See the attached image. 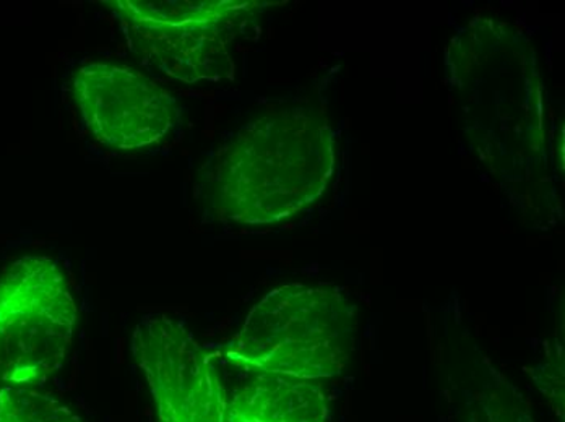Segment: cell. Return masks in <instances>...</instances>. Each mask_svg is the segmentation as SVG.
<instances>
[{
	"instance_id": "1",
	"label": "cell",
	"mask_w": 565,
	"mask_h": 422,
	"mask_svg": "<svg viewBox=\"0 0 565 422\" xmlns=\"http://www.w3.org/2000/svg\"><path fill=\"white\" fill-rule=\"evenodd\" d=\"M333 166L332 136L311 108L268 112L237 130L203 171L220 218L268 225L313 204Z\"/></svg>"
},
{
	"instance_id": "2",
	"label": "cell",
	"mask_w": 565,
	"mask_h": 422,
	"mask_svg": "<svg viewBox=\"0 0 565 422\" xmlns=\"http://www.w3.org/2000/svg\"><path fill=\"white\" fill-rule=\"evenodd\" d=\"M356 331V304L339 288L286 284L254 305L227 359L239 369L320 382L343 372Z\"/></svg>"
},
{
	"instance_id": "3",
	"label": "cell",
	"mask_w": 565,
	"mask_h": 422,
	"mask_svg": "<svg viewBox=\"0 0 565 422\" xmlns=\"http://www.w3.org/2000/svg\"><path fill=\"white\" fill-rule=\"evenodd\" d=\"M108 6L130 50L148 67L185 84H199L233 75V46L253 20L255 3L116 0Z\"/></svg>"
},
{
	"instance_id": "4",
	"label": "cell",
	"mask_w": 565,
	"mask_h": 422,
	"mask_svg": "<svg viewBox=\"0 0 565 422\" xmlns=\"http://www.w3.org/2000/svg\"><path fill=\"white\" fill-rule=\"evenodd\" d=\"M78 309L71 281L51 257H23L0 278V380L43 382L61 369Z\"/></svg>"
},
{
	"instance_id": "5",
	"label": "cell",
	"mask_w": 565,
	"mask_h": 422,
	"mask_svg": "<svg viewBox=\"0 0 565 422\" xmlns=\"http://www.w3.org/2000/svg\"><path fill=\"white\" fill-rule=\"evenodd\" d=\"M132 351L160 422H226L227 390L218 355L181 322L148 314L134 332Z\"/></svg>"
},
{
	"instance_id": "6",
	"label": "cell",
	"mask_w": 565,
	"mask_h": 422,
	"mask_svg": "<svg viewBox=\"0 0 565 422\" xmlns=\"http://www.w3.org/2000/svg\"><path fill=\"white\" fill-rule=\"evenodd\" d=\"M74 96L86 129L113 149L153 145L179 121L174 96L124 65H82L74 77Z\"/></svg>"
},
{
	"instance_id": "7",
	"label": "cell",
	"mask_w": 565,
	"mask_h": 422,
	"mask_svg": "<svg viewBox=\"0 0 565 422\" xmlns=\"http://www.w3.org/2000/svg\"><path fill=\"white\" fill-rule=\"evenodd\" d=\"M243 370L227 398L226 422H327L329 403L317 380Z\"/></svg>"
},
{
	"instance_id": "8",
	"label": "cell",
	"mask_w": 565,
	"mask_h": 422,
	"mask_svg": "<svg viewBox=\"0 0 565 422\" xmlns=\"http://www.w3.org/2000/svg\"><path fill=\"white\" fill-rule=\"evenodd\" d=\"M0 422H82L65 404L30 387L0 389Z\"/></svg>"
}]
</instances>
